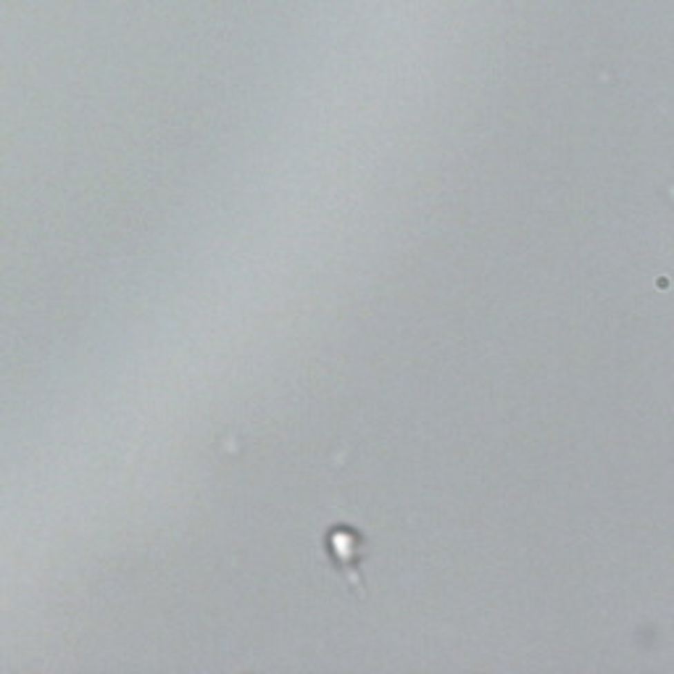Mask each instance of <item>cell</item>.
<instances>
[{"mask_svg":"<svg viewBox=\"0 0 674 674\" xmlns=\"http://www.w3.org/2000/svg\"><path fill=\"white\" fill-rule=\"evenodd\" d=\"M361 537L353 532V530H345V527H335L332 532L327 535V553L332 556V564L343 575L351 577L353 588H364L361 585V577H358V569H361Z\"/></svg>","mask_w":674,"mask_h":674,"instance_id":"obj_1","label":"cell"}]
</instances>
